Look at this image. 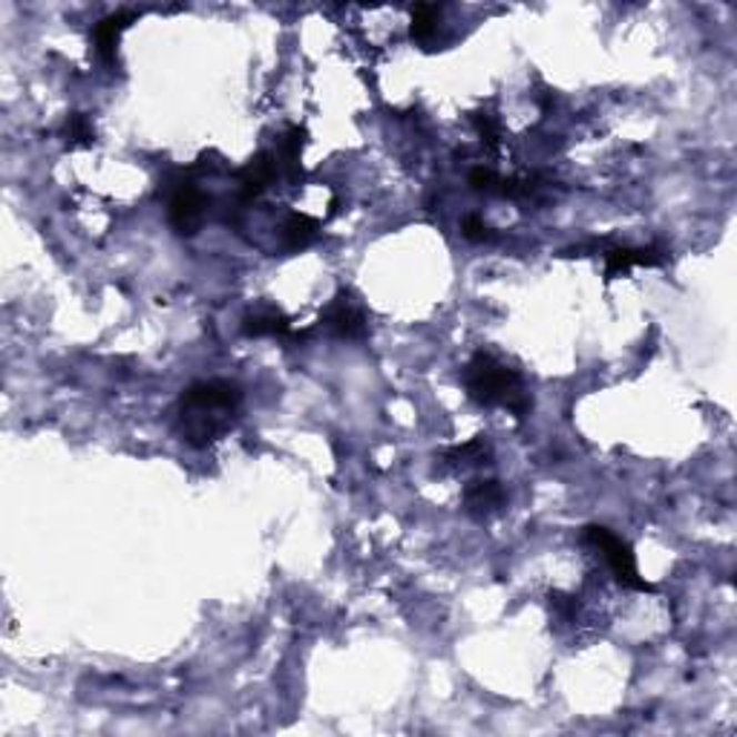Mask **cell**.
<instances>
[{"mask_svg":"<svg viewBox=\"0 0 737 737\" xmlns=\"http://www.w3.org/2000/svg\"><path fill=\"white\" fill-rule=\"evenodd\" d=\"M245 392L234 381H196L173 406V430L193 450H205L236 426Z\"/></svg>","mask_w":737,"mask_h":737,"instance_id":"1","label":"cell"},{"mask_svg":"<svg viewBox=\"0 0 737 737\" xmlns=\"http://www.w3.org/2000/svg\"><path fill=\"white\" fill-rule=\"evenodd\" d=\"M461 383L467 390L470 401L478 406H502L513 412L518 421L527 418L533 410L531 392L525 386V377L516 368L498 361L489 352H475L461 372Z\"/></svg>","mask_w":737,"mask_h":737,"instance_id":"2","label":"cell"},{"mask_svg":"<svg viewBox=\"0 0 737 737\" xmlns=\"http://www.w3.org/2000/svg\"><path fill=\"white\" fill-rule=\"evenodd\" d=\"M159 193L168 199V222L179 236H193L205 220L208 199L193 182V168L173 171L159 182Z\"/></svg>","mask_w":737,"mask_h":737,"instance_id":"3","label":"cell"},{"mask_svg":"<svg viewBox=\"0 0 737 737\" xmlns=\"http://www.w3.org/2000/svg\"><path fill=\"white\" fill-rule=\"evenodd\" d=\"M582 545H588L590 551H596L603 556V562L608 565L610 576L628 590H639V594H654L652 582H645L639 576L637 556H634V547L617 536L614 531L603 525H588L582 531Z\"/></svg>","mask_w":737,"mask_h":737,"instance_id":"4","label":"cell"},{"mask_svg":"<svg viewBox=\"0 0 737 737\" xmlns=\"http://www.w3.org/2000/svg\"><path fill=\"white\" fill-rule=\"evenodd\" d=\"M320 326L337 341H363L368 334V317L352 291H341L320 314Z\"/></svg>","mask_w":737,"mask_h":737,"instance_id":"5","label":"cell"},{"mask_svg":"<svg viewBox=\"0 0 737 737\" xmlns=\"http://www.w3.org/2000/svg\"><path fill=\"white\" fill-rule=\"evenodd\" d=\"M242 334L245 337H274V341H285L289 346H303L312 337V329H294L276 305H260L242 317Z\"/></svg>","mask_w":737,"mask_h":737,"instance_id":"6","label":"cell"},{"mask_svg":"<svg viewBox=\"0 0 737 737\" xmlns=\"http://www.w3.org/2000/svg\"><path fill=\"white\" fill-rule=\"evenodd\" d=\"M139 14H142L139 9H119V12L107 14V18H101L92 27V50H95V55H99V61L107 70H119L121 36H124V29H130L139 21Z\"/></svg>","mask_w":737,"mask_h":737,"instance_id":"7","label":"cell"},{"mask_svg":"<svg viewBox=\"0 0 737 737\" xmlns=\"http://www.w3.org/2000/svg\"><path fill=\"white\" fill-rule=\"evenodd\" d=\"M605 263V280H617L625 276L632 269H659L668 263V254L657 245H645V249H632V245H599Z\"/></svg>","mask_w":737,"mask_h":737,"instance_id":"8","label":"cell"},{"mask_svg":"<svg viewBox=\"0 0 737 737\" xmlns=\"http://www.w3.org/2000/svg\"><path fill=\"white\" fill-rule=\"evenodd\" d=\"M276 179H280V168H276L274 153L263 150L236 171V196H240V202H254L269 191Z\"/></svg>","mask_w":737,"mask_h":737,"instance_id":"9","label":"cell"},{"mask_svg":"<svg viewBox=\"0 0 737 737\" xmlns=\"http://www.w3.org/2000/svg\"><path fill=\"white\" fill-rule=\"evenodd\" d=\"M461 498H464V513L475 522H484L507 507V489L496 478H473L470 484H464Z\"/></svg>","mask_w":737,"mask_h":737,"instance_id":"10","label":"cell"},{"mask_svg":"<svg viewBox=\"0 0 737 737\" xmlns=\"http://www.w3.org/2000/svg\"><path fill=\"white\" fill-rule=\"evenodd\" d=\"M309 142V133L303 128H289L280 139H276L274 159L276 168H280V179H289V182H300L303 179V148Z\"/></svg>","mask_w":737,"mask_h":737,"instance_id":"11","label":"cell"},{"mask_svg":"<svg viewBox=\"0 0 737 737\" xmlns=\"http://www.w3.org/2000/svg\"><path fill=\"white\" fill-rule=\"evenodd\" d=\"M320 236V222L309 213H289L280 225V245L291 254L305 251Z\"/></svg>","mask_w":737,"mask_h":737,"instance_id":"12","label":"cell"},{"mask_svg":"<svg viewBox=\"0 0 737 737\" xmlns=\"http://www.w3.org/2000/svg\"><path fill=\"white\" fill-rule=\"evenodd\" d=\"M493 461V450L484 441V435L467 441V444H458V447H447L438 455V464L447 470H470V467H484Z\"/></svg>","mask_w":737,"mask_h":737,"instance_id":"13","label":"cell"},{"mask_svg":"<svg viewBox=\"0 0 737 737\" xmlns=\"http://www.w3.org/2000/svg\"><path fill=\"white\" fill-rule=\"evenodd\" d=\"M441 27V9L433 3H418L412 9V23H410V36L412 41L421 43V47H430L438 36Z\"/></svg>","mask_w":737,"mask_h":737,"instance_id":"14","label":"cell"},{"mask_svg":"<svg viewBox=\"0 0 737 737\" xmlns=\"http://www.w3.org/2000/svg\"><path fill=\"white\" fill-rule=\"evenodd\" d=\"M58 135L64 139V144L70 150L75 148H92L95 144V128H92L90 115L84 113H70L58 130Z\"/></svg>","mask_w":737,"mask_h":737,"instance_id":"15","label":"cell"},{"mask_svg":"<svg viewBox=\"0 0 737 737\" xmlns=\"http://www.w3.org/2000/svg\"><path fill=\"white\" fill-rule=\"evenodd\" d=\"M467 182L475 193H484V196H502L504 176H498L493 168H484V164H478V168L470 171Z\"/></svg>","mask_w":737,"mask_h":737,"instance_id":"16","label":"cell"},{"mask_svg":"<svg viewBox=\"0 0 737 737\" xmlns=\"http://www.w3.org/2000/svg\"><path fill=\"white\" fill-rule=\"evenodd\" d=\"M473 124L475 130H478V135H482V142L487 144V148L496 150L498 144H502V128H498V119L493 113H473Z\"/></svg>","mask_w":737,"mask_h":737,"instance_id":"17","label":"cell"},{"mask_svg":"<svg viewBox=\"0 0 737 737\" xmlns=\"http://www.w3.org/2000/svg\"><path fill=\"white\" fill-rule=\"evenodd\" d=\"M461 234H464V240L470 242H489L493 240V228L487 225V222L478 216V213H470V216H464V222H461Z\"/></svg>","mask_w":737,"mask_h":737,"instance_id":"18","label":"cell"}]
</instances>
